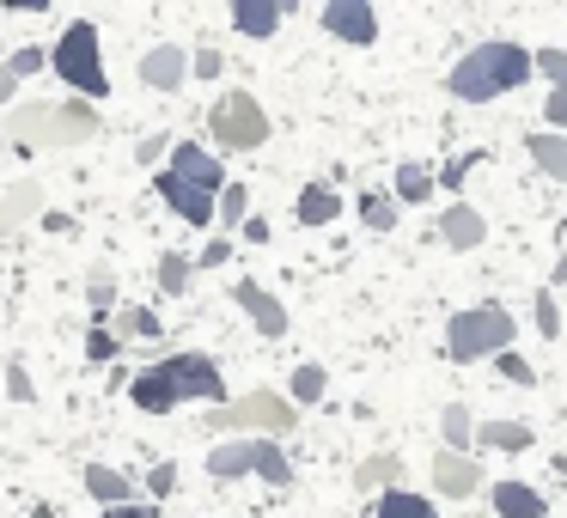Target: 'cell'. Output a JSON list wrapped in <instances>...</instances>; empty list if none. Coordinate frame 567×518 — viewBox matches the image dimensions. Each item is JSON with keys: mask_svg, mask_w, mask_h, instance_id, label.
<instances>
[{"mask_svg": "<svg viewBox=\"0 0 567 518\" xmlns=\"http://www.w3.org/2000/svg\"><path fill=\"white\" fill-rule=\"evenodd\" d=\"M189 396H202V403H214V408L226 403V379L208 354H172V360H159V366H147L141 379H128V403H135L141 415H172Z\"/></svg>", "mask_w": 567, "mask_h": 518, "instance_id": "cell-1", "label": "cell"}, {"mask_svg": "<svg viewBox=\"0 0 567 518\" xmlns=\"http://www.w3.org/2000/svg\"><path fill=\"white\" fill-rule=\"evenodd\" d=\"M530 80V50H518V43H482V50H470L464 62L445 74V92L464 104H488L501 99V92L525 86Z\"/></svg>", "mask_w": 567, "mask_h": 518, "instance_id": "cell-2", "label": "cell"}, {"mask_svg": "<svg viewBox=\"0 0 567 518\" xmlns=\"http://www.w3.org/2000/svg\"><path fill=\"white\" fill-rule=\"evenodd\" d=\"M50 68L80 92V99H111V74H104V55H99V25L92 19H74L62 31V43L50 50Z\"/></svg>", "mask_w": 567, "mask_h": 518, "instance_id": "cell-3", "label": "cell"}, {"mask_svg": "<svg viewBox=\"0 0 567 518\" xmlns=\"http://www.w3.org/2000/svg\"><path fill=\"white\" fill-rule=\"evenodd\" d=\"M208 427L214 433H293L299 427V408L287 403V396H275V391H250V396H238V403H220V408H208Z\"/></svg>", "mask_w": 567, "mask_h": 518, "instance_id": "cell-4", "label": "cell"}, {"mask_svg": "<svg viewBox=\"0 0 567 518\" xmlns=\"http://www.w3.org/2000/svg\"><path fill=\"white\" fill-rule=\"evenodd\" d=\"M506 342H513V318L501 305L457 311L445 323V354L452 360H494V354H506Z\"/></svg>", "mask_w": 567, "mask_h": 518, "instance_id": "cell-5", "label": "cell"}, {"mask_svg": "<svg viewBox=\"0 0 567 518\" xmlns=\"http://www.w3.org/2000/svg\"><path fill=\"white\" fill-rule=\"evenodd\" d=\"M208 128L226 153H257L262 141H269V116H262V104L250 99V92H226V99L214 104Z\"/></svg>", "mask_w": 567, "mask_h": 518, "instance_id": "cell-6", "label": "cell"}, {"mask_svg": "<svg viewBox=\"0 0 567 518\" xmlns=\"http://www.w3.org/2000/svg\"><path fill=\"white\" fill-rule=\"evenodd\" d=\"M323 31L342 38V43L372 50V43H379V13H372V0H330V7H323Z\"/></svg>", "mask_w": 567, "mask_h": 518, "instance_id": "cell-7", "label": "cell"}, {"mask_svg": "<svg viewBox=\"0 0 567 518\" xmlns=\"http://www.w3.org/2000/svg\"><path fill=\"white\" fill-rule=\"evenodd\" d=\"M99 111H92L86 99H68L62 111H50V153H62V147H86L92 135H99Z\"/></svg>", "mask_w": 567, "mask_h": 518, "instance_id": "cell-8", "label": "cell"}, {"mask_svg": "<svg viewBox=\"0 0 567 518\" xmlns=\"http://www.w3.org/2000/svg\"><path fill=\"white\" fill-rule=\"evenodd\" d=\"M172 177H177V184H189V189H202V196H220V184H226L220 159L202 153V147H189V141H177V147H172Z\"/></svg>", "mask_w": 567, "mask_h": 518, "instance_id": "cell-9", "label": "cell"}, {"mask_svg": "<svg viewBox=\"0 0 567 518\" xmlns=\"http://www.w3.org/2000/svg\"><path fill=\"white\" fill-rule=\"evenodd\" d=\"M433 488H440L445 500H470V494L488 488V481H482V464H476V457L440 452V457H433Z\"/></svg>", "mask_w": 567, "mask_h": 518, "instance_id": "cell-10", "label": "cell"}, {"mask_svg": "<svg viewBox=\"0 0 567 518\" xmlns=\"http://www.w3.org/2000/svg\"><path fill=\"white\" fill-rule=\"evenodd\" d=\"M50 111H55V104L25 99L13 116H7V141H13V147H25V153H50Z\"/></svg>", "mask_w": 567, "mask_h": 518, "instance_id": "cell-11", "label": "cell"}, {"mask_svg": "<svg viewBox=\"0 0 567 518\" xmlns=\"http://www.w3.org/2000/svg\"><path fill=\"white\" fill-rule=\"evenodd\" d=\"M141 80H147L153 92H177L189 80V55L177 50V43H159V50L141 55Z\"/></svg>", "mask_w": 567, "mask_h": 518, "instance_id": "cell-12", "label": "cell"}, {"mask_svg": "<svg viewBox=\"0 0 567 518\" xmlns=\"http://www.w3.org/2000/svg\"><path fill=\"white\" fill-rule=\"evenodd\" d=\"M233 299L250 311V323H257V330L269 335V342H281V335H287V311H281V299L262 293L257 281H238V287H233Z\"/></svg>", "mask_w": 567, "mask_h": 518, "instance_id": "cell-13", "label": "cell"}, {"mask_svg": "<svg viewBox=\"0 0 567 518\" xmlns=\"http://www.w3.org/2000/svg\"><path fill=\"white\" fill-rule=\"evenodd\" d=\"M159 196H165V208H172L177 220H189V226H214V196H202V189L177 184L172 172L159 177Z\"/></svg>", "mask_w": 567, "mask_h": 518, "instance_id": "cell-14", "label": "cell"}, {"mask_svg": "<svg viewBox=\"0 0 567 518\" xmlns=\"http://www.w3.org/2000/svg\"><path fill=\"white\" fill-rule=\"evenodd\" d=\"M440 238L452 250H476L482 238H488V220H482L476 208H470V201H457V208H445L440 214Z\"/></svg>", "mask_w": 567, "mask_h": 518, "instance_id": "cell-15", "label": "cell"}, {"mask_svg": "<svg viewBox=\"0 0 567 518\" xmlns=\"http://www.w3.org/2000/svg\"><path fill=\"white\" fill-rule=\"evenodd\" d=\"M80 481H86V494L104 500V506H135V481H128L123 469H111V464H86Z\"/></svg>", "mask_w": 567, "mask_h": 518, "instance_id": "cell-16", "label": "cell"}, {"mask_svg": "<svg viewBox=\"0 0 567 518\" xmlns=\"http://www.w3.org/2000/svg\"><path fill=\"white\" fill-rule=\"evenodd\" d=\"M43 214V189L38 184H13V189H0V238L19 232L25 220H38Z\"/></svg>", "mask_w": 567, "mask_h": 518, "instance_id": "cell-17", "label": "cell"}, {"mask_svg": "<svg viewBox=\"0 0 567 518\" xmlns=\"http://www.w3.org/2000/svg\"><path fill=\"white\" fill-rule=\"evenodd\" d=\"M488 500H494V512H501V518H549V512H543V494L530 488V481H494Z\"/></svg>", "mask_w": 567, "mask_h": 518, "instance_id": "cell-18", "label": "cell"}, {"mask_svg": "<svg viewBox=\"0 0 567 518\" xmlns=\"http://www.w3.org/2000/svg\"><path fill=\"white\" fill-rule=\"evenodd\" d=\"M104 330H111V342L123 348L128 335H141V342H159V318H153L147 305H111V323H104Z\"/></svg>", "mask_w": 567, "mask_h": 518, "instance_id": "cell-19", "label": "cell"}, {"mask_svg": "<svg viewBox=\"0 0 567 518\" xmlns=\"http://www.w3.org/2000/svg\"><path fill=\"white\" fill-rule=\"evenodd\" d=\"M287 19V7H275V0H238L233 7V25L245 31V38H275Z\"/></svg>", "mask_w": 567, "mask_h": 518, "instance_id": "cell-20", "label": "cell"}, {"mask_svg": "<svg viewBox=\"0 0 567 518\" xmlns=\"http://www.w3.org/2000/svg\"><path fill=\"white\" fill-rule=\"evenodd\" d=\"M250 469H257L269 488H293V464H287V452L275 439H250Z\"/></svg>", "mask_w": 567, "mask_h": 518, "instance_id": "cell-21", "label": "cell"}, {"mask_svg": "<svg viewBox=\"0 0 567 518\" xmlns=\"http://www.w3.org/2000/svg\"><path fill=\"white\" fill-rule=\"evenodd\" d=\"M299 226H330L336 220V214H342V196H336V189L330 184H306V189H299Z\"/></svg>", "mask_w": 567, "mask_h": 518, "instance_id": "cell-22", "label": "cell"}, {"mask_svg": "<svg viewBox=\"0 0 567 518\" xmlns=\"http://www.w3.org/2000/svg\"><path fill=\"white\" fill-rule=\"evenodd\" d=\"M208 476H214V481H238V476H250V439H226V445H214V452H208Z\"/></svg>", "mask_w": 567, "mask_h": 518, "instance_id": "cell-23", "label": "cell"}, {"mask_svg": "<svg viewBox=\"0 0 567 518\" xmlns=\"http://www.w3.org/2000/svg\"><path fill=\"white\" fill-rule=\"evenodd\" d=\"M476 439H482V445H494V452H525V445L537 439V433H530L525 421H482Z\"/></svg>", "mask_w": 567, "mask_h": 518, "instance_id": "cell-24", "label": "cell"}, {"mask_svg": "<svg viewBox=\"0 0 567 518\" xmlns=\"http://www.w3.org/2000/svg\"><path fill=\"white\" fill-rule=\"evenodd\" d=\"M396 481H403V464H396V457H367V464L354 469V488H367V494H372V488L391 494Z\"/></svg>", "mask_w": 567, "mask_h": 518, "instance_id": "cell-25", "label": "cell"}, {"mask_svg": "<svg viewBox=\"0 0 567 518\" xmlns=\"http://www.w3.org/2000/svg\"><path fill=\"white\" fill-rule=\"evenodd\" d=\"M214 220H220L226 232H238V226L250 220V189L245 184H226V196H214Z\"/></svg>", "mask_w": 567, "mask_h": 518, "instance_id": "cell-26", "label": "cell"}, {"mask_svg": "<svg viewBox=\"0 0 567 518\" xmlns=\"http://www.w3.org/2000/svg\"><path fill=\"white\" fill-rule=\"evenodd\" d=\"M525 147H530V159H537L549 177H567V141L561 135H549V128H543V135H530Z\"/></svg>", "mask_w": 567, "mask_h": 518, "instance_id": "cell-27", "label": "cell"}, {"mask_svg": "<svg viewBox=\"0 0 567 518\" xmlns=\"http://www.w3.org/2000/svg\"><path fill=\"white\" fill-rule=\"evenodd\" d=\"M427 196H433V172L415 159H403L396 165V196L391 201H427Z\"/></svg>", "mask_w": 567, "mask_h": 518, "instance_id": "cell-28", "label": "cell"}, {"mask_svg": "<svg viewBox=\"0 0 567 518\" xmlns=\"http://www.w3.org/2000/svg\"><path fill=\"white\" fill-rule=\"evenodd\" d=\"M440 433H445V452H457V457H470V408L464 403H445V415H440Z\"/></svg>", "mask_w": 567, "mask_h": 518, "instance_id": "cell-29", "label": "cell"}, {"mask_svg": "<svg viewBox=\"0 0 567 518\" xmlns=\"http://www.w3.org/2000/svg\"><path fill=\"white\" fill-rule=\"evenodd\" d=\"M379 518H440V512H433V506L421 500V494H409V488H391V494L379 500Z\"/></svg>", "mask_w": 567, "mask_h": 518, "instance_id": "cell-30", "label": "cell"}, {"mask_svg": "<svg viewBox=\"0 0 567 518\" xmlns=\"http://www.w3.org/2000/svg\"><path fill=\"white\" fill-rule=\"evenodd\" d=\"M360 220H367L372 232H396V201L384 196V189H367V196H360Z\"/></svg>", "mask_w": 567, "mask_h": 518, "instance_id": "cell-31", "label": "cell"}, {"mask_svg": "<svg viewBox=\"0 0 567 518\" xmlns=\"http://www.w3.org/2000/svg\"><path fill=\"white\" fill-rule=\"evenodd\" d=\"M189 274H196V269H189V257H177V250H165V257H159V287H165V293H189Z\"/></svg>", "mask_w": 567, "mask_h": 518, "instance_id": "cell-32", "label": "cell"}, {"mask_svg": "<svg viewBox=\"0 0 567 518\" xmlns=\"http://www.w3.org/2000/svg\"><path fill=\"white\" fill-rule=\"evenodd\" d=\"M323 391H330L323 366H293V408H299V403H318Z\"/></svg>", "mask_w": 567, "mask_h": 518, "instance_id": "cell-33", "label": "cell"}, {"mask_svg": "<svg viewBox=\"0 0 567 518\" xmlns=\"http://www.w3.org/2000/svg\"><path fill=\"white\" fill-rule=\"evenodd\" d=\"M116 354H123V348L111 342V330H104V323H92V335H86V360H92V366H111Z\"/></svg>", "mask_w": 567, "mask_h": 518, "instance_id": "cell-34", "label": "cell"}, {"mask_svg": "<svg viewBox=\"0 0 567 518\" xmlns=\"http://www.w3.org/2000/svg\"><path fill=\"white\" fill-rule=\"evenodd\" d=\"M494 366H501V379H513V384H537V366H530V360H518L513 348H506V354H494Z\"/></svg>", "mask_w": 567, "mask_h": 518, "instance_id": "cell-35", "label": "cell"}, {"mask_svg": "<svg viewBox=\"0 0 567 518\" xmlns=\"http://www.w3.org/2000/svg\"><path fill=\"white\" fill-rule=\"evenodd\" d=\"M92 311H99V318H104V311H111L116 305V287H111V269H92Z\"/></svg>", "mask_w": 567, "mask_h": 518, "instance_id": "cell-36", "label": "cell"}, {"mask_svg": "<svg viewBox=\"0 0 567 518\" xmlns=\"http://www.w3.org/2000/svg\"><path fill=\"white\" fill-rule=\"evenodd\" d=\"M530 68H537V74H549L555 86H567V55L561 50H537V55H530Z\"/></svg>", "mask_w": 567, "mask_h": 518, "instance_id": "cell-37", "label": "cell"}, {"mask_svg": "<svg viewBox=\"0 0 567 518\" xmlns=\"http://www.w3.org/2000/svg\"><path fill=\"white\" fill-rule=\"evenodd\" d=\"M537 330L549 335V342L561 335V305H555V293H537Z\"/></svg>", "mask_w": 567, "mask_h": 518, "instance_id": "cell-38", "label": "cell"}, {"mask_svg": "<svg viewBox=\"0 0 567 518\" xmlns=\"http://www.w3.org/2000/svg\"><path fill=\"white\" fill-rule=\"evenodd\" d=\"M7 396H13V403H31V372H25V360H7Z\"/></svg>", "mask_w": 567, "mask_h": 518, "instance_id": "cell-39", "label": "cell"}, {"mask_svg": "<svg viewBox=\"0 0 567 518\" xmlns=\"http://www.w3.org/2000/svg\"><path fill=\"white\" fill-rule=\"evenodd\" d=\"M189 74H196V80H220V50H214V43H202V50L189 55Z\"/></svg>", "mask_w": 567, "mask_h": 518, "instance_id": "cell-40", "label": "cell"}, {"mask_svg": "<svg viewBox=\"0 0 567 518\" xmlns=\"http://www.w3.org/2000/svg\"><path fill=\"white\" fill-rule=\"evenodd\" d=\"M172 488H177V464H153V476H147V494H153V500H165Z\"/></svg>", "mask_w": 567, "mask_h": 518, "instance_id": "cell-41", "label": "cell"}, {"mask_svg": "<svg viewBox=\"0 0 567 518\" xmlns=\"http://www.w3.org/2000/svg\"><path fill=\"white\" fill-rule=\"evenodd\" d=\"M38 68H43V50H19L13 62H7V74H13V80H25V74H38Z\"/></svg>", "mask_w": 567, "mask_h": 518, "instance_id": "cell-42", "label": "cell"}, {"mask_svg": "<svg viewBox=\"0 0 567 518\" xmlns=\"http://www.w3.org/2000/svg\"><path fill=\"white\" fill-rule=\"evenodd\" d=\"M104 518H159L153 500H135V506H104Z\"/></svg>", "mask_w": 567, "mask_h": 518, "instance_id": "cell-43", "label": "cell"}, {"mask_svg": "<svg viewBox=\"0 0 567 518\" xmlns=\"http://www.w3.org/2000/svg\"><path fill=\"white\" fill-rule=\"evenodd\" d=\"M561 123H567V86H555L549 92V135H561Z\"/></svg>", "mask_w": 567, "mask_h": 518, "instance_id": "cell-44", "label": "cell"}, {"mask_svg": "<svg viewBox=\"0 0 567 518\" xmlns=\"http://www.w3.org/2000/svg\"><path fill=\"white\" fill-rule=\"evenodd\" d=\"M165 147H172V141H165V135H147V141H141V147H135V159H141V165H153V159H159Z\"/></svg>", "mask_w": 567, "mask_h": 518, "instance_id": "cell-45", "label": "cell"}, {"mask_svg": "<svg viewBox=\"0 0 567 518\" xmlns=\"http://www.w3.org/2000/svg\"><path fill=\"white\" fill-rule=\"evenodd\" d=\"M464 172H470V159H452V165H445L440 184H445V189H457V184H464Z\"/></svg>", "mask_w": 567, "mask_h": 518, "instance_id": "cell-46", "label": "cell"}, {"mask_svg": "<svg viewBox=\"0 0 567 518\" xmlns=\"http://www.w3.org/2000/svg\"><path fill=\"white\" fill-rule=\"evenodd\" d=\"M226 250H233L226 238H220V245H208V250H202V269H220V262H226Z\"/></svg>", "mask_w": 567, "mask_h": 518, "instance_id": "cell-47", "label": "cell"}, {"mask_svg": "<svg viewBox=\"0 0 567 518\" xmlns=\"http://www.w3.org/2000/svg\"><path fill=\"white\" fill-rule=\"evenodd\" d=\"M13 92H19V80H13V74H7V68H0V104L13 99Z\"/></svg>", "mask_w": 567, "mask_h": 518, "instance_id": "cell-48", "label": "cell"}, {"mask_svg": "<svg viewBox=\"0 0 567 518\" xmlns=\"http://www.w3.org/2000/svg\"><path fill=\"white\" fill-rule=\"evenodd\" d=\"M31 518H55V506H31Z\"/></svg>", "mask_w": 567, "mask_h": 518, "instance_id": "cell-49", "label": "cell"}, {"mask_svg": "<svg viewBox=\"0 0 567 518\" xmlns=\"http://www.w3.org/2000/svg\"><path fill=\"white\" fill-rule=\"evenodd\" d=\"M470 518H482V512H470Z\"/></svg>", "mask_w": 567, "mask_h": 518, "instance_id": "cell-50", "label": "cell"}]
</instances>
